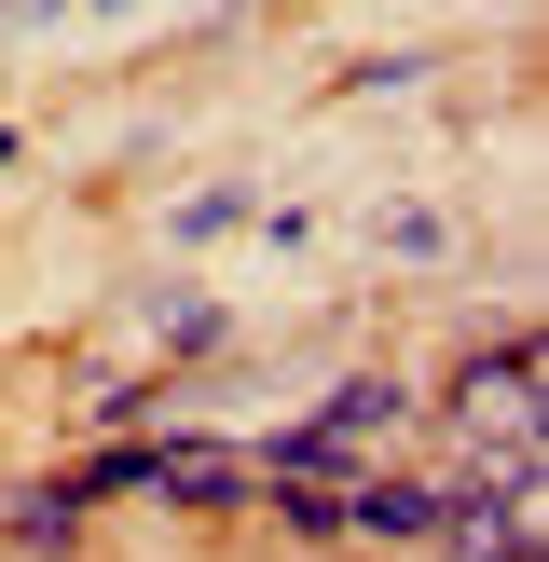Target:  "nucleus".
<instances>
[{
	"label": "nucleus",
	"mask_w": 549,
	"mask_h": 562,
	"mask_svg": "<svg viewBox=\"0 0 549 562\" xmlns=\"http://www.w3.org/2000/svg\"><path fill=\"white\" fill-rule=\"evenodd\" d=\"M439 412H453L467 467H508V453H536V439H549V384H536V344H494V357H467Z\"/></svg>",
	"instance_id": "f257e3e1"
},
{
	"label": "nucleus",
	"mask_w": 549,
	"mask_h": 562,
	"mask_svg": "<svg viewBox=\"0 0 549 562\" xmlns=\"http://www.w3.org/2000/svg\"><path fill=\"white\" fill-rule=\"evenodd\" d=\"M137 494H179V508H247V453H206V439H165V453H137Z\"/></svg>",
	"instance_id": "f03ea898"
}]
</instances>
